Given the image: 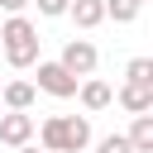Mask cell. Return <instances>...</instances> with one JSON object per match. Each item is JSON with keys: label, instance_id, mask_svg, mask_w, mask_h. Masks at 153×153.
Listing matches in <instances>:
<instances>
[{"label": "cell", "instance_id": "30bf717a", "mask_svg": "<svg viewBox=\"0 0 153 153\" xmlns=\"http://www.w3.org/2000/svg\"><path fill=\"white\" fill-rule=\"evenodd\" d=\"M129 148L134 153H153V115H134V124H129Z\"/></svg>", "mask_w": 153, "mask_h": 153}, {"label": "cell", "instance_id": "7a4b0ae2", "mask_svg": "<svg viewBox=\"0 0 153 153\" xmlns=\"http://www.w3.org/2000/svg\"><path fill=\"white\" fill-rule=\"evenodd\" d=\"M0 48H5L10 67H33V62H38V29H33L24 14H14V19L0 24Z\"/></svg>", "mask_w": 153, "mask_h": 153}, {"label": "cell", "instance_id": "6da1fadb", "mask_svg": "<svg viewBox=\"0 0 153 153\" xmlns=\"http://www.w3.org/2000/svg\"><path fill=\"white\" fill-rule=\"evenodd\" d=\"M38 139H43V153H81L91 143V120L86 115H48Z\"/></svg>", "mask_w": 153, "mask_h": 153}, {"label": "cell", "instance_id": "ba28073f", "mask_svg": "<svg viewBox=\"0 0 153 153\" xmlns=\"http://www.w3.org/2000/svg\"><path fill=\"white\" fill-rule=\"evenodd\" d=\"M129 115H148L153 110V86H120V96H115Z\"/></svg>", "mask_w": 153, "mask_h": 153}, {"label": "cell", "instance_id": "5b68a950", "mask_svg": "<svg viewBox=\"0 0 153 153\" xmlns=\"http://www.w3.org/2000/svg\"><path fill=\"white\" fill-rule=\"evenodd\" d=\"M33 115H19V110H10V115H0V143L5 148H24L29 139H33Z\"/></svg>", "mask_w": 153, "mask_h": 153}, {"label": "cell", "instance_id": "7c38bea8", "mask_svg": "<svg viewBox=\"0 0 153 153\" xmlns=\"http://www.w3.org/2000/svg\"><path fill=\"white\" fill-rule=\"evenodd\" d=\"M105 5V19H115V24H134L139 19V5L134 0H100Z\"/></svg>", "mask_w": 153, "mask_h": 153}, {"label": "cell", "instance_id": "9c48e42d", "mask_svg": "<svg viewBox=\"0 0 153 153\" xmlns=\"http://www.w3.org/2000/svg\"><path fill=\"white\" fill-rule=\"evenodd\" d=\"M67 14H72V24H76V29H96V24L105 19V5H100V0H72V5H67Z\"/></svg>", "mask_w": 153, "mask_h": 153}, {"label": "cell", "instance_id": "52a82bcc", "mask_svg": "<svg viewBox=\"0 0 153 153\" xmlns=\"http://www.w3.org/2000/svg\"><path fill=\"white\" fill-rule=\"evenodd\" d=\"M76 96H81V105H86V110H105V105L115 100V91H110L105 81H96V76H86V81L76 86Z\"/></svg>", "mask_w": 153, "mask_h": 153}, {"label": "cell", "instance_id": "4fadbf2b", "mask_svg": "<svg viewBox=\"0 0 153 153\" xmlns=\"http://www.w3.org/2000/svg\"><path fill=\"white\" fill-rule=\"evenodd\" d=\"M96 153H134V148H129V139H124V134H105V139L96 143Z\"/></svg>", "mask_w": 153, "mask_h": 153}, {"label": "cell", "instance_id": "5bb4252c", "mask_svg": "<svg viewBox=\"0 0 153 153\" xmlns=\"http://www.w3.org/2000/svg\"><path fill=\"white\" fill-rule=\"evenodd\" d=\"M29 5H38V14H48V19H62L72 0H29Z\"/></svg>", "mask_w": 153, "mask_h": 153}, {"label": "cell", "instance_id": "2e32d148", "mask_svg": "<svg viewBox=\"0 0 153 153\" xmlns=\"http://www.w3.org/2000/svg\"><path fill=\"white\" fill-rule=\"evenodd\" d=\"M14 153H43V148H33V143H24V148H14Z\"/></svg>", "mask_w": 153, "mask_h": 153}, {"label": "cell", "instance_id": "9a60e30c", "mask_svg": "<svg viewBox=\"0 0 153 153\" xmlns=\"http://www.w3.org/2000/svg\"><path fill=\"white\" fill-rule=\"evenodd\" d=\"M0 10H10V19H14V14H24V10H29V0H0Z\"/></svg>", "mask_w": 153, "mask_h": 153}, {"label": "cell", "instance_id": "8fae6325", "mask_svg": "<svg viewBox=\"0 0 153 153\" xmlns=\"http://www.w3.org/2000/svg\"><path fill=\"white\" fill-rule=\"evenodd\" d=\"M124 86H153V57H134L124 67Z\"/></svg>", "mask_w": 153, "mask_h": 153}, {"label": "cell", "instance_id": "277c9868", "mask_svg": "<svg viewBox=\"0 0 153 153\" xmlns=\"http://www.w3.org/2000/svg\"><path fill=\"white\" fill-rule=\"evenodd\" d=\"M76 76H67L57 62H38V86L33 91H48V96H57V100H67V96H76Z\"/></svg>", "mask_w": 153, "mask_h": 153}, {"label": "cell", "instance_id": "8992f818", "mask_svg": "<svg viewBox=\"0 0 153 153\" xmlns=\"http://www.w3.org/2000/svg\"><path fill=\"white\" fill-rule=\"evenodd\" d=\"M33 81H5L0 86V100L10 105V110H19V115H29V105H33Z\"/></svg>", "mask_w": 153, "mask_h": 153}, {"label": "cell", "instance_id": "e0dca14e", "mask_svg": "<svg viewBox=\"0 0 153 153\" xmlns=\"http://www.w3.org/2000/svg\"><path fill=\"white\" fill-rule=\"evenodd\" d=\"M134 5H143V0H134Z\"/></svg>", "mask_w": 153, "mask_h": 153}, {"label": "cell", "instance_id": "3957f363", "mask_svg": "<svg viewBox=\"0 0 153 153\" xmlns=\"http://www.w3.org/2000/svg\"><path fill=\"white\" fill-rule=\"evenodd\" d=\"M96 62H100V53H96V43H91V38H67V43H62L57 67H62L67 76H76V81H81V76H91V72H96Z\"/></svg>", "mask_w": 153, "mask_h": 153}]
</instances>
